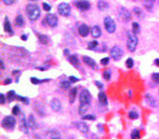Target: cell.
Here are the masks:
<instances>
[{
    "label": "cell",
    "instance_id": "obj_1",
    "mask_svg": "<svg viewBox=\"0 0 159 139\" xmlns=\"http://www.w3.org/2000/svg\"><path fill=\"white\" fill-rule=\"evenodd\" d=\"M26 14L28 16L29 20L31 21H36L41 15V11H40V7L36 4H29L26 7Z\"/></svg>",
    "mask_w": 159,
    "mask_h": 139
},
{
    "label": "cell",
    "instance_id": "obj_2",
    "mask_svg": "<svg viewBox=\"0 0 159 139\" xmlns=\"http://www.w3.org/2000/svg\"><path fill=\"white\" fill-rule=\"evenodd\" d=\"M127 36H128L127 48L129 49V51H135L136 48H137V45H138V38H137L136 34H134V32H128Z\"/></svg>",
    "mask_w": 159,
    "mask_h": 139
},
{
    "label": "cell",
    "instance_id": "obj_3",
    "mask_svg": "<svg viewBox=\"0 0 159 139\" xmlns=\"http://www.w3.org/2000/svg\"><path fill=\"white\" fill-rule=\"evenodd\" d=\"M104 26L106 30H107V32H109V34H114L116 31V22H115V20L111 17H106L105 18Z\"/></svg>",
    "mask_w": 159,
    "mask_h": 139
},
{
    "label": "cell",
    "instance_id": "obj_4",
    "mask_svg": "<svg viewBox=\"0 0 159 139\" xmlns=\"http://www.w3.org/2000/svg\"><path fill=\"white\" fill-rule=\"evenodd\" d=\"M58 12L62 17H69L71 14V7L67 2H61L58 5Z\"/></svg>",
    "mask_w": 159,
    "mask_h": 139
},
{
    "label": "cell",
    "instance_id": "obj_5",
    "mask_svg": "<svg viewBox=\"0 0 159 139\" xmlns=\"http://www.w3.org/2000/svg\"><path fill=\"white\" fill-rule=\"evenodd\" d=\"M16 126V119L12 116H6L5 118L2 119V127L5 129L11 130L14 129Z\"/></svg>",
    "mask_w": 159,
    "mask_h": 139
},
{
    "label": "cell",
    "instance_id": "obj_6",
    "mask_svg": "<svg viewBox=\"0 0 159 139\" xmlns=\"http://www.w3.org/2000/svg\"><path fill=\"white\" fill-rule=\"evenodd\" d=\"M110 56L111 58L115 60H119L122 56H124V50L121 49L118 46H114L111 49H110Z\"/></svg>",
    "mask_w": 159,
    "mask_h": 139
},
{
    "label": "cell",
    "instance_id": "obj_7",
    "mask_svg": "<svg viewBox=\"0 0 159 139\" xmlns=\"http://www.w3.org/2000/svg\"><path fill=\"white\" fill-rule=\"evenodd\" d=\"M79 101L80 104H87L89 105L91 101V95L87 89H82L79 95Z\"/></svg>",
    "mask_w": 159,
    "mask_h": 139
},
{
    "label": "cell",
    "instance_id": "obj_8",
    "mask_svg": "<svg viewBox=\"0 0 159 139\" xmlns=\"http://www.w3.org/2000/svg\"><path fill=\"white\" fill-rule=\"evenodd\" d=\"M45 22L51 28H55L56 26L58 25V18L54 14H48L45 18Z\"/></svg>",
    "mask_w": 159,
    "mask_h": 139
},
{
    "label": "cell",
    "instance_id": "obj_9",
    "mask_svg": "<svg viewBox=\"0 0 159 139\" xmlns=\"http://www.w3.org/2000/svg\"><path fill=\"white\" fill-rule=\"evenodd\" d=\"M75 5L81 11H86V10L90 9V2L87 0H77V1H75Z\"/></svg>",
    "mask_w": 159,
    "mask_h": 139
},
{
    "label": "cell",
    "instance_id": "obj_10",
    "mask_svg": "<svg viewBox=\"0 0 159 139\" xmlns=\"http://www.w3.org/2000/svg\"><path fill=\"white\" fill-rule=\"evenodd\" d=\"M119 16L124 21H129V20L131 19V14H130V11L128 9H126L125 7H121V8H120Z\"/></svg>",
    "mask_w": 159,
    "mask_h": 139
},
{
    "label": "cell",
    "instance_id": "obj_11",
    "mask_svg": "<svg viewBox=\"0 0 159 139\" xmlns=\"http://www.w3.org/2000/svg\"><path fill=\"white\" fill-rule=\"evenodd\" d=\"M76 127H77V129L79 130L80 133H84V134H87L88 131H89V127H88V125L85 124V121H79V123H76Z\"/></svg>",
    "mask_w": 159,
    "mask_h": 139
},
{
    "label": "cell",
    "instance_id": "obj_12",
    "mask_svg": "<svg viewBox=\"0 0 159 139\" xmlns=\"http://www.w3.org/2000/svg\"><path fill=\"white\" fill-rule=\"evenodd\" d=\"M82 60H84V62L86 65L89 66L90 68L97 69V64H96V61H95L94 59H91L90 57H88V56H84V57H82Z\"/></svg>",
    "mask_w": 159,
    "mask_h": 139
},
{
    "label": "cell",
    "instance_id": "obj_13",
    "mask_svg": "<svg viewBox=\"0 0 159 139\" xmlns=\"http://www.w3.org/2000/svg\"><path fill=\"white\" fill-rule=\"evenodd\" d=\"M78 32H79V35L81 36V37H87L90 32L89 27L87 25H85V24L84 25H80L79 28H78Z\"/></svg>",
    "mask_w": 159,
    "mask_h": 139
},
{
    "label": "cell",
    "instance_id": "obj_14",
    "mask_svg": "<svg viewBox=\"0 0 159 139\" xmlns=\"http://www.w3.org/2000/svg\"><path fill=\"white\" fill-rule=\"evenodd\" d=\"M50 107L55 111H59V110H61V102L58 99H52L50 101Z\"/></svg>",
    "mask_w": 159,
    "mask_h": 139
},
{
    "label": "cell",
    "instance_id": "obj_15",
    "mask_svg": "<svg viewBox=\"0 0 159 139\" xmlns=\"http://www.w3.org/2000/svg\"><path fill=\"white\" fill-rule=\"evenodd\" d=\"M90 32H91V36L94 37L95 39L96 38H99L100 36H101V29H100L99 26H94L91 30H90Z\"/></svg>",
    "mask_w": 159,
    "mask_h": 139
},
{
    "label": "cell",
    "instance_id": "obj_16",
    "mask_svg": "<svg viewBox=\"0 0 159 139\" xmlns=\"http://www.w3.org/2000/svg\"><path fill=\"white\" fill-rule=\"evenodd\" d=\"M146 101H147V104L149 105L150 107H157L158 106V101L155 98H153V96L149 94L146 95Z\"/></svg>",
    "mask_w": 159,
    "mask_h": 139
},
{
    "label": "cell",
    "instance_id": "obj_17",
    "mask_svg": "<svg viewBox=\"0 0 159 139\" xmlns=\"http://www.w3.org/2000/svg\"><path fill=\"white\" fill-rule=\"evenodd\" d=\"M19 125H20V130H21V131H24L25 134H28V126H29V125H28V121L26 120L25 117H22V118H21Z\"/></svg>",
    "mask_w": 159,
    "mask_h": 139
},
{
    "label": "cell",
    "instance_id": "obj_18",
    "mask_svg": "<svg viewBox=\"0 0 159 139\" xmlns=\"http://www.w3.org/2000/svg\"><path fill=\"white\" fill-rule=\"evenodd\" d=\"M98 99H99V102L101 105L107 106V104H108V99H107V96H106V94H105L104 91L99 92V95H98Z\"/></svg>",
    "mask_w": 159,
    "mask_h": 139
},
{
    "label": "cell",
    "instance_id": "obj_19",
    "mask_svg": "<svg viewBox=\"0 0 159 139\" xmlns=\"http://www.w3.org/2000/svg\"><path fill=\"white\" fill-rule=\"evenodd\" d=\"M4 29H5L6 32H8V34H12V28H11L10 21L7 17L5 18V21H4Z\"/></svg>",
    "mask_w": 159,
    "mask_h": 139
},
{
    "label": "cell",
    "instance_id": "obj_20",
    "mask_svg": "<svg viewBox=\"0 0 159 139\" xmlns=\"http://www.w3.org/2000/svg\"><path fill=\"white\" fill-rule=\"evenodd\" d=\"M68 60H69L70 64L72 66H75V67H78V66H79V59H78V57L76 55H70Z\"/></svg>",
    "mask_w": 159,
    "mask_h": 139
},
{
    "label": "cell",
    "instance_id": "obj_21",
    "mask_svg": "<svg viewBox=\"0 0 159 139\" xmlns=\"http://www.w3.org/2000/svg\"><path fill=\"white\" fill-rule=\"evenodd\" d=\"M15 24L17 27H22V26L25 25V19H24V17L21 15H18L16 17L15 19Z\"/></svg>",
    "mask_w": 159,
    "mask_h": 139
},
{
    "label": "cell",
    "instance_id": "obj_22",
    "mask_svg": "<svg viewBox=\"0 0 159 139\" xmlns=\"http://www.w3.org/2000/svg\"><path fill=\"white\" fill-rule=\"evenodd\" d=\"M76 95H77V88H71L69 91V102L74 104L76 99Z\"/></svg>",
    "mask_w": 159,
    "mask_h": 139
},
{
    "label": "cell",
    "instance_id": "obj_23",
    "mask_svg": "<svg viewBox=\"0 0 159 139\" xmlns=\"http://www.w3.org/2000/svg\"><path fill=\"white\" fill-rule=\"evenodd\" d=\"M155 2H156V0H145L144 5H145V7H146V9L148 10V11H151L155 6Z\"/></svg>",
    "mask_w": 159,
    "mask_h": 139
},
{
    "label": "cell",
    "instance_id": "obj_24",
    "mask_svg": "<svg viewBox=\"0 0 159 139\" xmlns=\"http://www.w3.org/2000/svg\"><path fill=\"white\" fill-rule=\"evenodd\" d=\"M27 121H28L29 127H31V128H35V127H36V119H35V116H34L32 114H30L29 116H28V119H27Z\"/></svg>",
    "mask_w": 159,
    "mask_h": 139
},
{
    "label": "cell",
    "instance_id": "obj_25",
    "mask_svg": "<svg viewBox=\"0 0 159 139\" xmlns=\"http://www.w3.org/2000/svg\"><path fill=\"white\" fill-rule=\"evenodd\" d=\"M108 6H109L108 2H106L105 0H99V1H98V9L99 10H102V11H104V10H106L108 8Z\"/></svg>",
    "mask_w": 159,
    "mask_h": 139
},
{
    "label": "cell",
    "instance_id": "obj_26",
    "mask_svg": "<svg viewBox=\"0 0 159 139\" xmlns=\"http://www.w3.org/2000/svg\"><path fill=\"white\" fill-rule=\"evenodd\" d=\"M39 41L42 45H47L49 42V37L46 35H39Z\"/></svg>",
    "mask_w": 159,
    "mask_h": 139
},
{
    "label": "cell",
    "instance_id": "obj_27",
    "mask_svg": "<svg viewBox=\"0 0 159 139\" xmlns=\"http://www.w3.org/2000/svg\"><path fill=\"white\" fill-rule=\"evenodd\" d=\"M97 47H98V41H96V40H92L88 44V49L89 50H95Z\"/></svg>",
    "mask_w": 159,
    "mask_h": 139
},
{
    "label": "cell",
    "instance_id": "obj_28",
    "mask_svg": "<svg viewBox=\"0 0 159 139\" xmlns=\"http://www.w3.org/2000/svg\"><path fill=\"white\" fill-rule=\"evenodd\" d=\"M88 106L89 105L87 104H80V107H79V114L80 115H84V112H86L87 111V109H88Z\"/></svg>",
    "mask_w": 159,
    "mask_h": 139
},
{
    "label": "cell",
    "instance_id": "obj_29",
    "mask_svg": "<svg viewBox=\"0 0 159 139\" xmlns=\"http://www.w3.org/2000/svg\"><path fill=\"white\" fill-rule=\"evenodd\" d=\"M134 12H135V15L137 16L138 18H144V14H143V11H141V9H140V8H137V7H135V8H134Z\"/></svg>",
    "mask_w": 159,
    "mask_h": 139
},
{
    "label": "cell",
    "instance_id": "obj_30",
    "mask_svg": "<svg viewBox=\"0 0 159 139\" xmlns=\"http://www.w3.org/2000/svg\"><path fill=\"white\" fill-rule=\"evenodd\" d=\"M140 31V26H139V24L138 22H132V32L134 34H138Z\"/></svg>",
    "mask_w": 159,
    "mask_h": 139
},
{
    "label": "cell",
    "instance_id": "obj_31",
    "mask_svg": "<svg viewBox=\"0 0 159 139\" xmlns=\"http://www.w3.org/2000/svg\"><path fill=\"white\" fill-rule=\"evenodd\" d=\"M140 138V134L138 129H134L132 133H131V139H139Z\"/></svg>",
    "mask_w": 159,
    "mask_h": 139
},
{
    "label": "cell",
    "instance_id": "obj_32",
    "mask_svg": "<svg viewBox=\"0 0 159 139\" xmlns=\"http://www.w3.org/2000/svg\"><path fill=\"white\" fill-rule=\"evenodd\" d=\"M151 79L154 81L155 84H159V72H155L151 76Z\"/></svg>",
    "mask_w": 159,
    "mask_h": 139
},
{
    "label": "cell",
    "instance_id": "obj_33",
    "mask_svg": "<svg viewBox=\"0 0 159 139\" xmlns=\"http://www.w3.org/2000/svg\"><path fill=\"white\" fill-rule=\"evenodd\" d=\"M128 117H129L130 119H137L138 118V112H136V111H129Z\"/></svg>",
    "mask_w": 159,
    "mask_h": 139
},
{
    "label": "cell",
    "instance_id": "obj_34",
    "mask_svg": "<svg viewBox=\"0 0 159 139\" xmlns=\"http://www.w3.org/2000/svg\"><path fill=\"white\" fill-rule=\"evenodd\" d=\"M70 85H71V82H70L69 80H68V81H62V82H61V87H62L64 89H69Z\"/></svg>",
    "mask_w": 159,
    "mask_h": 139
},
{
    "label": "cell",
    "instance_id": "obj_35",
    "mask_svg": "<svg viewBox=\"0 0 159 139\" xmlns=\"http://www.w3.org/2000/svg\"><path fill=\"white\" fill-rule=\"evenodd\" d=\"M126 66H127V68H132L134 67V60L131 58H128L126 61Z\"/></svg>",
    "mask_w": 159,
    "mask_h": 139
},
{
    "label": "cell",
    "instance_id": "obj_36",
    "mask_svg": "<svg viewBox=\"0 0 159 139\" xmlns=\"http://www.w3.org/2000/svg\"><path fill=\"white\" fill-rule=\"evenodd\" d=\"M15 95L16 92L14 90H10L9 92H8V95H7V96H8V100H9V101H12V99L15 98Z\"/></svg>",
    "mask_w": 159,
    "mask_h": 139
},
{
    "label": "cell",
    "instance_id": "obj_37",
    "mask_svg": "<svg viewBox=\"0 0 159 139\" xmlns=\"http://www.w3.org/2000/svg\"><path fill=\"white\" fill-rule=\"evenodd\" d=\"M50 139H61L59 137V134L56 133V131H51L50 133Z\"/></svg>",
    "mask_w": 159,
    "mask_h": 139
},
{
    "label": "cell",
    "instance_id": "obj_38",
    "mask_svg": "<svg viewBox=\"0 0 159 139\" xmlns=\"http://www.w3.org/2000/svg\"><path fill=\"white\" fill-rule=\"evenodd\" d=\"M82 118H84V120H96V117L92 115H85V116H82Z\"/></svg>",
    "mask_w": 159,
    "mask_h": 139
},
{
    "label": "cell",
    "instance_id": "obj_39",
    "mask_svg": "<svg viewBox=\"0 0 159 139\" xmlns=\"http://www.w3.org/2000/svg\"><path fill=\"white\" fill-rule=\"evenodd\" d=\"M102 76H104V78L106 80H109L110 77H111V74H110L109 70H106V71H104V74H102Z\"/></svg>",
    "mask_w": 159,
    "mask_h": 139
},
{
    "label": "cell",
    "instance_id": "obj_40",
    "mask_svg": "<svg viewBox=\"0 0 159 139\" xmlns=\"http://www.w3.org/2000/svg\"><path fill=\"white\" fill-rule=\"evenodd\" d=\"M12 114L15 115V116H17V115L20 114V108L18 107V106H15V107L12 108Z\"/></svg>",
    "mask_w": 159,
    "mask_h": 139
},
{
    "label": "cell",
    "instance_id": "obj_41",
    "mask_svg": "<svg viewBox=\"0 0 159 139\" xmlns=\"http://www.w3.org/2000/svg\"><path fill=\"white\" fill-rule=\"evenodd\" d=\"M42 8H44V10H46V11H50V10H51V6L48 5L47 2H44V4H42Z\"/></svg>",
    "mask_w": 159,
    "mask_h": 139
},
{
    "label": "cell",
    "instance_id": "obj_42",
    "mask_svg": "<svg viewBox=\"0 0 159 139\" xmlns=\"http://www.w3.org/2000/svg\"><path fill=\"white\" fill-rule=\"evenodd\" d=\"M18 99H19L20 101H22V102H25L26 105L29 104V100L27 99V98H25V97H22V96H18Z\"/></svg>",
    "mask_w": 159,
    "mask_h": 139
},
{
    "label": "cell",
    "instance_id": "obj_43",
    "mask_svg": "<svg viewBox=\"0 0 159 139\" xmlns=\"http://www.w3.org/2000/svg\"><path fill=\"white\" fill-rule=\"evenodd\" d=\"M30 81H31L34 85H38V84H40V82H41L39 79H37V78H35V77H31V78H30Z\"/></svg>",
    "mask_w": 159,
    "mask_h": 139
},
{
    "label": "cell",
    "instance_id": "obj_44",
    "mask_svg": "<svg viewBox=\"0 0 159 139\" xmlns=\"http://www.w3.org/2000/svg\"><path fill=\"white\" fill-rule=\"evenodd\" d=\"M100 62H101V65H104V66L108 65V62H109V58H108V57H106V58H102Z\"/></svg>",
    "mask_w": 159,
    "mask_h": 139
},
{
    "label": "cell",
    "instance_id": "obj_45",
    "mask_svg": "<svg viewBox=\"0 0 159 139\" xmlns=\"http://www.w3.org/2000/svg\"><path fill=\"white\" fill-rule=\"evenodd\" d=\"M16 0H2V2L5 4V5H7V6H10V5H12L14 2H15Z\"/></svg>",
    "mask_w": 159,
    "mask_h": 139
},
{
    "label": "cell",
    "instance_id": "obj_46",
    "mask_svg": "<svg viewBox=\"0 0 159 139\" xmlns=\"http://www.w3.org/2000/svg\"><path fill=\"white\" fill-rule=\"evenodd\" d=\"M78 78H77V77H75V76H70L69 77V81L70 82H77V81H78Z\"/></svg>",
    "mask_w": 159,
    "mask_h": 139
},
{
    "label": "cell",
    "instance_id": "obj_47",
    "mask_svg": "<svg viewBox=\"0 0 159 139\" xmlns=\"http://www.w3.org/2000/svg\"><path fill=\"white\" fill-rule=\"evenodd\" d=\"M0 100H1V104L5 105L6 102V97H5V94H0Z\"/></svg>",
    "mask_w": 159,
    "mask_h": 139
},
{
    "label": "cell",
    "instance_id": "obj_48",
    "mask_svg": "<svg viewBox=\"0 0 159 139\" xmlns=\"http://www.w3.org/2000/svg\"><path fill=\"white\" fill-rule=\"evenodd\" d=\"M95 85H96V86H97L99 89H102V88H104V85L101 84L100 81H95Z\"/></svg>",
    "mask_w": 159,
    "mask_h": 139
},
{
    "label": "cell",
    "instance_id": "obj_49",
    "mask_svg": "<svg viewBox=\"0 0 159 139\" xmlns=\"http://www.w3.org/2000/svg\"><path fill=\"white\" fill-rule=\"evenodd\" d=\"M21 39L27 40V39H28V36H27V35H21Z\"/></svg>",
    "mask_w": 159,
    "mask_h": 139
},
{
    "label": "cell",
    "instance_id": "obj_50",
    "mask_svg": "<svg viewBox=\"0 0 159 139\" xmlns=\"http://www.w3.org/2000/svg\"><path fill=\"white\" fill-rule=\"evenodd\" d=\"M10 82H11V79H6L4 84H5V85H8V84H10Z\"/></svg>",
    "mask_w": 159,
    "mask_h": 139
},
{
    "label": "cell",
    "instance_id": "obj_51",
    "mask_svg": "<svg viewBox=\"0 0 159 139\" xmlns=\"http://www.w3.org/2000/svg\"><path fill=\"white\" fill-rule=\"evenodd\" d=\"M64 54H65V55L70 56V55H69V49H65V51H64Z\"/></svg>",
    "mask_w": 159,
    "mask_h": 139
},
{
    "label": "cell",
    "instance_id": "obj_52",
    "mask_svg": "<svg viewBox=\"0 0 159 139\" xmlns=\"http://www.w3.org/2000/svg\"><path fill=\"white\" fill-rule=\"evenodd\" d=\"M1 69H5V64H4V60L1 59Z\"/></svg>",
    "mask_w": 159,
    "mask_h": 139
},
{
    "label": "cell",
    "instance_id": "obj_53",
    "mask_svg": "<svg viewBox=\"0 0 159 139\" xmlns=\"http://www.w3.org/2000/svg\"><path fill=\"white\" fill-rule=\"evenodd\" d=\"M98 128H99V131H104V127H101V125H98Z\"/></svg>",
    "mask_w": 159,
    "mask_h": 139
},
{
    "label": "cell",
    "instance_id": "obj_54",
    "mask_svg": "<svg viewBox=\"0 0 159 139\" xmlns=\"http://www.w3.org/2000/svg\"><path fill=\"white\" fill-rule=\"evenodd\" d=\"M155 64H156L157 66H159V59H156V60H155Z\"/></svg>",
    "mask_w": 159,
    "mask_h": 139
},
{
    "label": "cell",
    "instance_id": "obj_55",
    "mask_svg": "<svg viewBox=\"0 0 159 139\" xmlns=\"http://www.w3.org/2000/svg\"><path fill=\"white\" fill-rule=\"evenodd\" d=\"M30 1H37V0H30Z\"/></svg>",
    "mask_w": 159,
    "mask_h": 139
}]
</instances>
